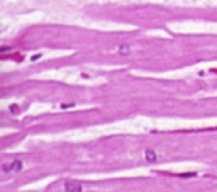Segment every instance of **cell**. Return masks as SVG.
<instances>
[{
  "instance_id": "obj_5",
  "label": "cell",
  "mask_w": 217,
  "mask_h": 192,
  "mask_svg": "<svg viewBox=\"0 0 217 192\" xmlns=\"http://www.w3.org/2000/svg\"><path fill=\"white\" fill-rule=\"evenodd\" d=\"M119 53H120V55H129V46H126V44L120 46L119 48Z\"/></svg>"
},
{
  "instance_id": "obj_4",
  "label": "cell",
  "mask_w": 217,
  "mask_h": 192,
  "mask_svg": "<svg viewBox=\"0 0 217 192\" xmlns=\"http://www.w3.org/2000/svg\"><path fill=\"white\" fill-rule=\"evenodd\" d=\"M195 172H185V173H176V177H180V179H190V177H195Z\"/></svg>"
},
{
  "instance_id": "obj_2",
  "label": "cell",
  "mask_w": 217,
  "mask_h": 192,
  "mask_svg": "<svg viewBox=\"0 0 217 192\" xmlns=\"http://www.w3.org/2000/svg\"><path fill=\"white\" fill-rule=\"evenodd\" d=\"M64 190L66 192H81L83 190V185L80 182H75V180H66L64 182Z\"/></svg>"
},
{
  "instance_id": "obj_7",
  "label": "cell",
  "mask_w": 217,
  "mask_h": 192,
  "mask_svg": "<svg viewBox=\"0 0 217 192\" xmlns=\"http://www.w3.org/2000/svg\"><path fill=\"white\" fill-rule=\"evenodd\" d=\"M70 107H73V104H61V109H70Z\"/></svg>"
},
{
  "instance_id": "obj_6",
  "label": "cell",
  "mask_w": 217,
  "mask_h": 192,
  "mask_svg": "<svg viewBox=\"0 0 217 192\" xmlns=\"http://www.w3.org/2000/svg\"><path fill=\"white\" fill-rule=\"evenodd\" d=\"M9 49H10L9 46H2V48H0V53H7Z\"/></svg>"
},
{
  "instance_id": "obj_3",
  "label": "cell",
  "mask_w": 217,
  "mask_h": 192,
  "mask_svg": "<svg viewBox=\"0 0 217 192\" xmlns=\"http://www.w3.org/2000/svg\"><path fill=\"white\" fill-rule=\"evenodd\" d=\"M144 158H146V162H149V163H154V162L158 160L156 153H154V150H146Z\"/></svg>"
},
{
  "instance_id": "obj_1",
  "label": "cell",
  "mask_w": 217,
  "mask_h": 192,
  "mask_svg": "<svg viewBox=\"0 0 217 192\" xmlns=\"http://www.w3.org/2000/svg\"><path fill=\"white\" fill-rule=\"evenodd\" d=\"M22 168H24V163H22L21 160H14V162L2 163V167H0L2 173H5V175H9V173H17V172H21Z\"/></svg>"
}]
</instances>
